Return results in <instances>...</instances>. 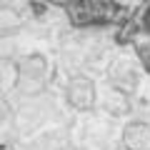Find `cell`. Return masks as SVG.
<instances>
[{
	"label": "cell",
	"instance_id": "8fae6325",
	"mask_svg": "<svg viewBox=\"0 0 150 150\" xmlns=\"http://www.w3.org/2000/svg\"><path fill=\"white\" fill-rule=\"evenodd\" d=\"M0 150H20L18 145H0Z\"/></svg>",
	"mask_w": 150,
	"mask_h": 150
},
{
	"label": "cell",
	"instance_id": "52a82bcc",
	"mask_svg": "<svg viewBox=\"0 0 150 150\" xmlns=\"http://www.w3.org/2000/svg\"><path fill=\"white\" fill-rule=\"evenodd\" d=\"M98 108H100V112L105 115V118L110 120H118V118H128V115H133V103H130V98L125 95V93L115 90V88L110 85H98Z\"/></svg>",
	"mask_w": 150,
	"mask_h": 150
},
{
	"label": "cell",
	"instance_id": "7a4b0ae2",
	"mask_svg": "<svg viewBox=\"0 0 150 150\" xmlns=\"http://www.w3.org/2000/svg\"><path fill=\"white\" fill-rule=\"evenodd\" d=\"M63 65L68 73H83V75H95L105 73L108 63L112 58V50L105 38L98 33H80V35H68L63 40Z\"/></svg>",
	"mask_w": 150,
	"mask_h": 150
},
{
	"label": "cell",
	"instance_id": "30bf717a",
	"mask_svg": "<svg viewBox=\"0 0 150 150\" xmlns=\"http://www.w3.org/2000/svg\"><path fill=\"white\" fill-rule=\"evenodd\" d=\"M13 133V108L0 98V143Z\"/></svg>",
	"mask_w": 150,
	"mask_h": 150
},
{
	"label": "cell",
	"instance_id": "5b68a950",
	"mask_svg": "<svg viewBox=\"0 0 150 150\" xmlns=\"http://www.w3.org/2000/svg\"><path fill=\"white\" fill-rule=\"evenodd\" d=\"M105 85L125 93L128 98L135 95L145 85V75H143V68H140L138 58L130 53L112 55L108 68H105Z\"/></svg>",
	"mask_w": 150,
	"mask_h": 150
},
{
	"label": "cell",
	"instance_id": "9c48e42d",
	"mask_svg": "<svg viewBox=\"0 0 150 150\" xmlns=\"http://www.w3.org/2000/svg\"><path fill=\"white\" fill-rule=\"evenodd\" d=\"M23 35V15L13 8H3L0 10V40Z\"/></svg>",
	"mask_w": 150,
	"mask_h": 150
},
{
	"label": "cell",
	"instance_id": "8992f818",
	"mask_svg": "<svg viewBox=\"0 0 150 150\" xmlns=\"http://www.w3.org/2000/svg\"><path fill=\"white\" fill-rule=\"evenodd\" d=\"M63 100L65 105L75 108V110L90 112L98 103V83L93 80L90 75L83 73H68L65 80V90H63Z\"/></svg>",
	"mask_w": 150,
	"mask_h": 150
},
{
	"label": "cell",
	"instance_id": "6da1fadb",
	"mask_svg": "<svg viewBox=\"0 0 150 150\" xmlns=\"http://www.w3.org/2000/svg\"><path fill=\"white\" fill-rule=\"evenodd\" d=\"M63 120H65V103L50 93L20 98V103L13 108V130L20 133L23 138H33L45 130L60 128Z\"/></svg>",
	"mask_w": 150,
	"mask_h": 150
},
{
	"label": "cell",
	"instance_id": "ba28073f",
	"mask_svg": "<svg viewBox=\"0 0 150 150\" xmlns=\"http://www.w3.org/2000/svg\"><path fill=\"white\" fill-rule=\"evenodd\" d=\"M123 148L128 150H150V123H135L123 128Z\"/></svg>",
	"mask_w": 150,
	"mask_h": 150
},
{
	"label": "cell",
	"instance_id": "3957f363",
	"mask_svg": "<svg viewBox=\"0 0 150 150\" xmlns=\"http://www.w3.org/2000/svg\"><path fill=\"white\" fill-rule=\"evenodd\" d=\"M68 135L80 150H118L123 130L115 120L90 110L68 125Z\"/></svg>",
	"mask_w": 150,
	"mask_h": 150
},
{
	"label": "cell",
	"instance_id": "277c9868",
	"mask_svg": "<svg viewBox=\"0 0 150 150\" xmlns=\"http://www.w3.org/2000/svg\"><path fill=\"white\" fill-rule=\"evenodd\" d=\"M50 78V60L40 50L20 55L15 63V88L20 90L23 98L28 95H40Z\"/></svg>",
	"mask_w": 150,
	"mask_h": 150
},
{
	"label": "cell",
	"instance_id": "7c38bea8",
	"mask_svg": "<svg viewBox=\"0 0 150 150\" xmlns=\"http://www.w3.org/2000/svg\"><path fill=\"white\" fill-rule=\"evenodd\" d=\"M118 150H128V148H118Z\"/></svg>",
	"mask_w": 150,
	"mask_h": 150
}]
</instances>
